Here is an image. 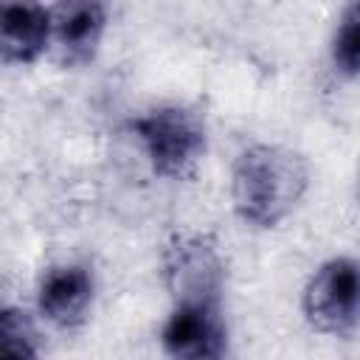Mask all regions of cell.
Returning <instances> with one entry per match:
<instances>
[{
  "label": "cell",
  "mask_w": 360,
  "mask_h": 360,
  "mask_svg": "<svg viewBox=\"0 0 360 360\" xmlns=\"http://www.w3.org/2000/svg\"><path fill=\"white\" fill-rule=\"evenodd\" d=\"M93 304V276L84 264H51L37 284L39 312L59 329H73Z\"/></svg>",
  "instance_id": "52a82bcc"
},
{
  "label": "cell",
  "mask_w": 360,
  "mask_h": 360,
  "mask_svg": "<svg viewBox=\"0 0 360 360\" xmlns=\"http://www.w3.org/2000/svg\"><path fill=\"white\" fill-rule=\"evenodd\" d=\"M39 338L31 315L20 307L0 309V360H37Z\"/></svg>",
  "instance_id": "9c48e42d"
},
{
  "label": "cell",
  "mask_w": 360,
  "mask_h": 360,
  "mask_svg": "<svg viewBox=\"0 0 360 360\" xmlns=\"http://www.w3.org/2000/svg\"><path fill=\"white\" fill-rule=\"evenodd\" d=\"M48 17H51L48 48L56 51L59 62L62 65L90 62L107 25V6L96 0H65L48 6Z\"/></svg>",
  "instance_id": "8992f818"
},
{
  "label": "cell",
  "mask_w": 360,
  "mask_h": 360,
  "mask_svg": "<svg viewBox=\"0 0 360 360\" xmlns=\"http://www.w3.org/2000/svg\"><path fill=\"white\" fill-rule=\"evenodd\" d=\"M51 42L48 6L0 3V59L28 65L37 62Z\"/></svg>",
  "instance_id": "ba28073f"
},
{
  "label": "cell",
  "mask_w": 360,
  "mask_h": 360,
  "mask_svg": "<svg viewBox=\"0 0 360 360\" xmlns=\"http://www.w3.org/2000/svg\"><path fill=\"white\" fill-rule=\"evenodd\" d=\"M163 284L174 307L219 309L225 292V256L214 233L180 231L172 233L160 253Z\"/></svg>",
  "instance_id": "3957f363"
},
{
  "label": "cell",
  "mask_w": 360,
  "mask_h": 360,
  "mask_svg": "<svg viewBox=\"0 0 360 360\" xmlns=\"http://www.w3.org/2000/svg\"><path fill=\"white\" fill-rule=\"evenodd\" d=\"M332 65L346 79H354L360 70V3H349L332 34Z\"/></svg>",
  "instance_id": "30bf717a"
},
{
  "label": "cell",
  "mask_w": 360,
  "mask_h": 360,
  "mask_svg": "<svg viewBox=\"0 0 360 360\" xmlns=\"http://www.w3.org/2000/svg\"><path fill=\"white\" fill-rule=\"evenodd\" d=\"M160 343L172 360H225L228 329L219 309L174 307L160 329Z\"/></svg>",
  "instance_id": "5b68a950"
},
{
  "label": "cell",
  "mask_w": 360,
  "mask_h": 360,
  "mask_svg": "<svg viewBox=\"0 0 360 360\" xmlns=\"http://www.w3.org/2000/svg\"><path fill=\"white\" fill-rule=\"evenodd\" d=\"M360 307V270L352 256L326 259L304 284L301 309L307 323L323 335H352Z\"/></svg>",
  "instance_id": "277c9868"
},
{
  "label": "cell",
  "mask_w": 360,
  "mask_h": 360,
  "mask_svg": "<svg viewBox=\"0 0 360 360\" xmlns=\"http://www.w3.org/2000/svg\"><path fill=\"white\" fill-rule=\"evenodd\" d=\"M129 127L141 141L149 166L158 177L166 180L194 177L208 146L205 115L197 107L188 104L152 107L143 115L132 118Z\"/></svg>",
  "instance_id": "7a4b0ae2"
},
{
  "label": "cell",
  "mask_w": 360,
  "mask_h": 360,
  "mask_svg": "<svg viewBox=\"0 0 360 360\" xmlns=\"http://www.w3.org/2000/svg\"><path fill=\"white\" fill-rule=\"evenodd\" d=\"M309 186L307 158L281 143H253L239 152L231 174L236 214L256 228H276L301 202Z\"/></svg>",
  "instance_id": "6da1fadb"
}]
</instances>
